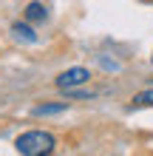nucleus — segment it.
<instances>
[{"mask_svg": "<svg viewBox=\"0 0 153 156\" xmlns=\"http://www.w3.org/2000/svg\"><path fill=\"white\" fill-rule=\"evenodd\" d=\"M57 139L48 131H26L14 139V148L20 156H51Z\"/></svg>", "mask_w": 153, "mask_h": 156, "instance_id": "obj_1", "label": "nucleus"}, {"mask_svg": "<svg viewBox=\"0 0 153 156\" xmlns=\"http://www.w3.org/2000/svg\"><path fill=\"white\" fill-rule=\"evenodd\" d=\"M91 80V71L82 68V66H77V68H68V71H62V74L54 80L57 82V88L60 91H71V88H77V85H82V82Z\"/></svg>", "mask_w": 153, "mask_h": 156, "instance_id": "obj_2", "label": "nucleus"}, {"mask_svg": "<svg viewBox=\"0 0 153 156\" xmlns=\"http://www.w3.org/2000/svg\"><path fill=\"white\" fill-rule=\"evenodd\" d=\"M12 31H14V37L17 40H23V43H37V31L31 29V23L26 20V23H14L12 26Z\"/></svg>", "mask_w": 153, "mask_h": 156, "instance_id": "obj_3", "label": "nucleus"}, {"mask_svg": "<svg viewBox=\"0 0 153 156\" xmlns=\"http://www.w3.org/2000/svg\"><path fill=\"white\" fill-rule=\"evenodd\" d=\"M46 17H48V12H46V6H43V3L34 0V3L26 6V20H29V23H43Z\"/></svg>", "mask_w": 153, "mask_h": 156, "instance_id": "obj_4", "label": "nucleus"}, {"mask_svg": "<svg viewBox=\"0 0 153 156\" xmlns=\"http://www.w3.org/2000/svg\"><path fill=\"white\" fill-rule=\"evenodd\" d=\"M133 105H136V108H148V105H153V88L139 91V94L133 97Z\"/></svg>", "mask_w": 153, "mask_h": 156, "instance_id": "obj_5", "label": "nucleus"}, {"mask_svg": "<svg viewBox=\"0 0 153 156\" xmlns=\"http://www.w3.org/2000/svg\"><path fill=\"white\" fill-rule=\"evenodd\" d=\"M62 108H65V105H40L34 114H40V116H43V114H60Z\"/></svg>", "mask_w": 153, "mask_h": 156, "instance_id": "obj_6", "label": "nucleus"}, {"mask_svg": "<svg viewBox=\"0 0 153 156\" xmlns=\"http://www.w3.org/2000/svg\"><path fill=\"white\" fill-rule=\"evenodd\" d=\"M150 60H153V54H150Z\"/></svg>", "mask_w": 153, "mask_h": 156, "instance_id": "obj_7", "label": "nucleus"}]
</instances>
